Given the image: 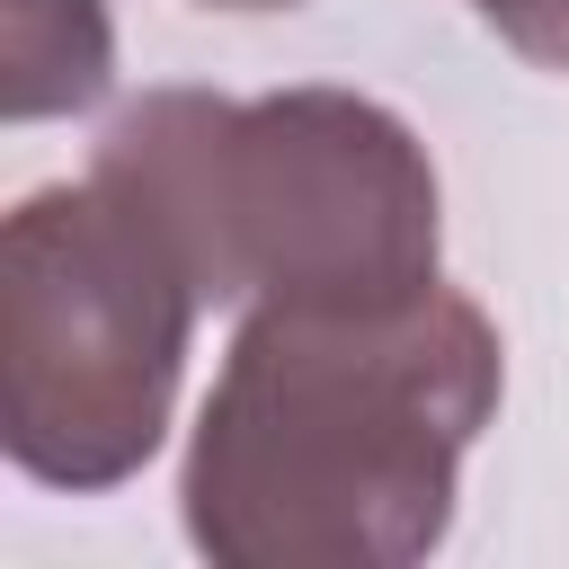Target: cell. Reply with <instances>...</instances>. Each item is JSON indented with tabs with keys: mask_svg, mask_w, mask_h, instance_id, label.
Listing matches in <instances>:
<instances>
[{
	"mask_svg": "<svg viewBox=\"0 0 569 569\" xmlns=\"http://www.w3.org/2000/svg\"><path fill=\"white\" fill-rule=\"evenodd\" d=\"M498 329L471 293L382 311H249L196 418L178 507L222 569H409L498 409Z\"/></svg>",
	"mask_w": 569,
	"mask_h": 569,
	"instance_id": "6da1fadb",
	"label": "cell"
},
{
	"mask_svg": "<svg viewBox=\"0 0 569 569\" xmlns=\"http://www.w3.org/2000/svg\"><path fill=\"white\" fill-rule=\"evenodd\" d=\"M89 178H107L196 276L204 302L382 311L436 284V160L356 89H151Z\"/></svg>",
	"mask_w": 569,
	"mask_h": 569,
	"instance_id": "7a4b0ae2",
	"label": "cell"
},
{
	"mask_svg": "<svg viewBox=\"0 0 569 569\" xmlns=\"http://www.w3.org/2000/svg\"><path fill=\"white\" fill-rule=\"evenodd\" d=\"M196 276L107 187H36L0 231V436L44 489L133 480L178 400Z\"/></svg>",
	"mask_w": 569,
	"mask_h": 569,
	"instance_id": "3957f363",
	"label": "cell"
},
{
	"mask_svg": "<svg viewBox=\"0 0 569 569\" xmlns=\"http://www.w3.org/2000/svg\"><path fill=\"white\" fill-rule=\"evenodd\" d=\"M116 80L107 0H0V116H80Z\"/></svg>",
	"mask_w": 569,
	"mask_h": 569,
	"instance_id": "277c9868",
	"label": "cell"
},
{
	"mask_svg": "<svg viewBox=\"0 0 569 569\" xmlns=\"http://www.w3.org/2000/svg\"><path fill=\"white\" fill-rule=\"evenodd\" d=\"M471 18L533 71H569V0H471Z\"/></svg>",
	"mask_w": 569,
	"mask_h": 569,
	"instance_id": "5b68a950",
	"label": "cell"
},
{
	"mask_svg": "<svg viewBox=\"0 0 569 569\" xmlns=\"http://www.w3.org/2000/svg\"><path fill=\"white\" fill-rule=\"evenodd\" d=\"M204 9H302V0H204Z\"/></svg>",
	"mask_w": 569,
	"mask_h": 569,
	"instance_id": "8992f818",
	"label": "cell"
}]
</instances>
